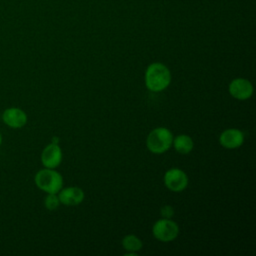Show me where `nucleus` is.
Returning <instances> with one entry per match:
<instances>
[{"label":"nucleus","mask_w":256,"mask_h":256,"mask_svg":"<svg viewBox=\"0 0 256 256\" xmlns=\"http://www.w3.org/2000/svg\"><path fill=\"white\" fill-rule=\"evenodd\" d=\"M122 246L128 255H134L142 249L143 243L139 237L134 234H128L122 239Z\"/></svg>","instance_id":"f8f14e48"},{"label":"nucleus","mask_w":256,"mask_h":256,"mask_svg":"<svg viewBox=\"0 0 256 256\" xmlns=\"http://www.w3.org/2000/svg\"><path fill=\"white\" fill-rule=\"evenodd\" d=\"M62 149L56 143H50L41 152V163L45 168H56L62 162Z\"/></svg>","instance_id":"6e6552de"},{"label":"nucleus","mask_w":256,"mask_h":256,"mask_svg":"<svg viewBox=\"0 0 256 256\" xmlns=\"http://www.w3.org/2000/svg\"><path fill=\"white\" fill-rule=\"evenodd\" d=\"M228 91L233 98L237 100H246L253 94V85L248 79L235 78L229 83Z\"/></svg>","instance_id":"423d86ee"},{"label":"nucleus","mask_w":256,"mask_h":256,"mask_svg":"<svg viewBox=\"0 0 256 256\" xmlns=\"http://www.w3.org/2000/svg\"><path fill=\"white\" fill-rule=\"evenodd\" d=\"M172 145L175 150L180 154H188L192 151L194 147V142L192 138L187 134H179L173 138Z\"/></svg>","instance_id":"9b49d317"},{"label":"nucleus","mask_w":256,"mask_h":256,"mask_svg":"<svg viewBox=\"0 0 256 256\" xmlns=\"http://www.w3.org/2000/svg\"><path fill=\"white\" fill-rule=\"evenodd\" d=\"M36 186L45 193H58L63 187V177L55 168H43L34 177Z\"/></svg>","instance_id":"f03ea898"},{"label":"nucleus","mask_w":256,"mask_h":256,"mask_svg":"<svg viewBox=\"0 0 256 256\" xmlns=\"http://www.w3.org/2000/svg\"><path fill=\"white\" fill-rule=\"evenodd\" d=\"M164 184L170 191L181 192L188 185V176L183 170L174 167L165 172Z\"/></svg>","instance_id":"39448f33"},{"label":"nucleus","mask_w":256,"mask_h":256,"mask_svg":"<svg viewBox=\"0 0 256 256\" xmlns=\"http://www.w3.org/2000/svg\"><path fill=\"white\" fill-rule=\"evenodd\" d=\"M59 201L61 204L66 206H75L83 202L85 193L80 187L70 186L65 187L57 193Z\"/></svg>","instance_id":"9d476101"},{"label":"nucleus","mask_w":256,"mask_h":256,"mask_svg":"<svg viewBox=\"0 0 256 256\" xmlns=\"http://www.w3.org/2000/svg\"><path fill=\"white\" fill-rule=\"evenodd\" d=\"M173 138L174 136L168 128L157 127L148 134L146 145L150 152L154 154H162L172 146Z\"/></svg>","instance_id":"7ed1b4c3"},{"label":"nucleus","mask_w":256,"mask_h":256,"mask_svg":"<svg viewBox=\"0 0 256 256\" xmlns=\"http://www.w3.org/2000/svg\"><path fill=\"white\" fill-rule=\"evenodd\" d=\"M153 236L161 242H171L179 234V226L171 218H161L152 227Z\"/></svg>","instance_id":"20e7f679"},{"label":"nucleus","mask_w":256,"mask_h":256,"mask_svg":"<svg viewBox=\"0 0 256 256\" xmlns=\"http://www.w3.org/2000/svg\"><path fill=\"white\" fill-rule=\"evenodd\" d=\"M174 213H175L174 208L171 205H164L160 209V214H161L162 218H172Z\"/></svg>","instance_id":"4468645a"},{"label":"nucleus","mask_w":256,"mask_h":256,"mask_svg":"<svg viewBox=\"0 0 256 256\" xmlns=\"http://www.w3.org/2000/svg\"><path fill=\"white\" fill-rule=\"evenodd\" d=\"M58 142H59V138H57V137H53V139H52V143H56V144H58Z\"/></svg>","instance_id":"2eb2a0df"},{"label":"nucleus","mask_w":256,"mask_h":256,"mask_svg":"<svg viewBox=\"0 0 256 256\" xmlns=\"http://www.w3.org/2000/svg\"><path fill=\"white\" fill-rule=\"evenodd\" d=\"M245 140L244 133L237 128H228L219 136V143L227 149H236L240 147Z\"/></svg>","instance_id":"1a4fd4ad"},{"label":"nucleus","mask_w":256,"mask_h":256,"mask_svg":"<svg viewBox=\"0 0 256 256\" xmlns=\"http://www.w3.org/2000/svg\"><path fill=\"white\" fill-rule=\"evenodd\" d=\"M171 82V72L169 68L160 62L150 64L145 72V85L152 92L165 90Z\"/></svg>","instance_id":"f257e3e1"},{"label":"nucleus","mask_w":256,"mask_h":256,"mask_svg":"<svg viewBox=\"0 0 256 256\" xmlns=\"http://www.w3.org/2000/svg\"><path fill=\"white\" fill-rule=\"evenodd\" d=\"M60 204L61 203H60L58 195L56 193H47V195L44 199V205L47 210H49V211L56 210Z\"/></svg>","instance_id":"ddd939ff"},{"label":"nucleus","mask_w":256,"mask_h":256,"mask_svg":"<svg viewBox=\"0 0 256 256\" xmlns=\"http://www.w3.org/2000/svg\"><path fill=\"white\" fill-rule=\"evenodd\" d=\"M2 121L5 125L13 129H19L26 125L28 121L27 114L24 110L18 107H10L3 111Z\"/></svg>","instance_id":"0eeeda50"},{"label":"nucleus","mask_w":256,"mask_h":256,"mask_svg":"<svg viewBox=\"0 0 256 256\" xmlns=\"http://www.w3.org/2000/svg\"><path fill=\"white\" fill-rule=\"evenodd\" d=\"M1 144H2V135L0 133V146H1Z\"/></svg>","instance_id":"dca6fc26"}]
</instances>
